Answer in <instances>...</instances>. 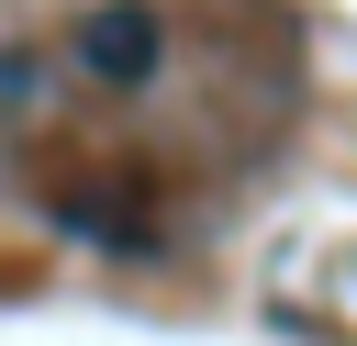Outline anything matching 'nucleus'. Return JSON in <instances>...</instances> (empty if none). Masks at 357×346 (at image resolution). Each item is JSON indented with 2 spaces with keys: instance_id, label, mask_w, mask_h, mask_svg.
I'll list each match as a JSON object with an SVG mask.
<instances>
[{
  "instance_id": "nucleus-2",
  "label": "nucleus",
  "mask_w": 357,
  "mask_h": 346,
  "mask_svg": "<svg viewBox=\"0 0 357 346\" xmlns=\"http://www.w3.org/2000/svg\"><path fill=\"white\" fill-rule=\"evenodd\" d=\"M22 100H33V56H22V45H0V112H22Z\"/></svg>"
},
{
  "instance_id": "nucleus-1",
  "label": "nucleus",
  "mask_w": 357,
  "mask_h": 346,
  "mask_svg": "<svg viewBox=\"0 0 357 346\" xmlns=\"http://www.w3.org/2000/svg\"><path fill=\"white\" fill-rule=\"evenodd\" d=\"M78 67H89L100 89H145V78L167 67V22H156L145 0H100V11H78Z\"/></svg>"
}]
</instances>
